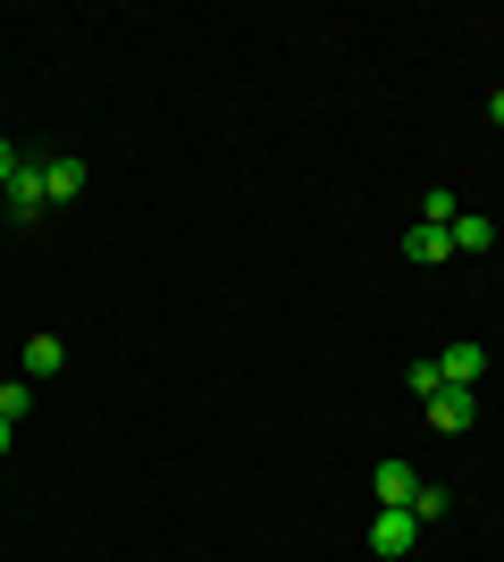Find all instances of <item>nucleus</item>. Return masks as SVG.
<instances>
[{
    "mask_svg": "<svg viewBox=\"0 0 504 562\" xmlns=\"http://www.w3.org/2000/svg\"><path fill=\"white\" fill-rule=\"evenodd\" d=\"M412 546H421V520H412L404 504H379V520H370V554H387V562H404Z\"/></svg>",
    "mask_w": 504,
    "mask_h": 562,
    "instance_id": "1",
    "label": "nucleus"
},
{
    "mask_svg": "<svg viewBox=\"0 0 504 562\" xmlns=\"http://www.w3.org/2000/svg\"><path fill=\"white\" fill-rule=\"evenodd\" d=\"M0 202H9V218H18V227H34V218L51 211V202H43V160H25L18 177L0 186Z\"/></svg>",
    "mask_w": 504,
    "mask_h": 562,
    "instance_id": "2",
    "label": "nucleus"
},
{
    "mask_svg": "<svg viewBox=\"0 0 504 562\" xmlns=\"http://www.w3.org/2000/svg\"><path fill=\"white\" fill-rule=\"evenodd\" d=\"M471 420H480V403H471V386H437V395H429V428H437V437H462Z\"/></svg>",
    "mask_w": 504,
    "mask_h": 562,
    "instance_id": "3",
    "label": "nucleus"
},
{
    "mask_svg": "<svg viewBox=\"0 0 504 562\" xmlns=\"http://www.w3.org/2000/svg\"><path fill=\"white\" fill-rule=\"evenodd\" d=\"M85 186H93V168H85V160H43V202H76Z\"/></svg>",
    "mask_w": 504,
    "mask_h": 562,
    "instance_id": "4",
    "label": "nucleus"
},
{
    "mask_svg": "<svg viewBox=\"0 0 504 562\" xmlns=\"http://www.w3.org/2000/svg\"><path fill=\"white\" fill-rule=\"evenodd\" d=\"M480 370H488L480 345H446L437 352V378H446V386H480Z\"/></svg>",
    "mask_w": 504,
    "mask_h": 562,
    "instance_id": "5",
    "label": "nucleus"
},
{
    "mask_svg": "<svg viewBox=\"0 0 504 562\" xmlns=\"http://www.w3.org/2000/svg\"><path fill=\"white\" fill-rule=\"evenodd\" d=\"M370 487H379V504H412V487H421V470H412V462H395V453H387V462L370 470Z\"/></svg>",
    "mask_w": 504,
    "mask_h": 562,
    "instance_id": "6",
    "label": "nucleus"
},
{
    "mask_svg": "<svg viewBox=\"0 0 504 562\" xmlns=\"http://www.w3.org/2000/svg\"><path fill=\"white\" fill-rule=\"evenodd\" d=\"M404 260H421V269L455 260V227H412V235H404Z\"/></svg>",
    "mask_w": 504,
    "mask_h": 562,
    "instance_id": "7",
    "label": "nucleus"
},
{
    "mask_svg": "<svg viewBox=\"0 0 504 562\" xmlns=\"http://www.w3.org/2000/svg\"><path fill=\"white\" fill-rule=\"evenodd\" d=\"M59 370H68V345H59V336H25V378H59Z\"/></svg>",
    "mask_w": 504,
    "mask_h": 562,
    "instance_id": "8",
    "label": "nucleus"
},
{
    "mask_svg": "<svg viewBox=\"0 0 504 562\" xmlns=\"http://www.w3.org/2000/svg\"><path fill=\"white\" fill-rule=\"evenodd\" d=\"M0 420H9V428L34 420V378H9V386H0Z\"/></svg>",
    "mask_w": 504,
    "mask_h": 562,
    "instance_id": "9",
    "label": "nucleus"
},
{
    "mask_svg": "<svg viewBox=\"0 0 504 562\" xmlns=\"http://www.w3.org/2000/svg\"><path fill=\"white\" fill-rule=\"evenodd\" d=\"M412 520H421V529H429L437 513H446V487H429V479H421V487H412V504H404Z\"/></svg>",
    "mask_w": 504,
    "mask_h": 562,
    "instance_id": "10",
    "label": "nucleus"
},
{
    "mask_svg": "<svg viewBox=\"0 0 504 562\" xmlns=\"http://www.w3.org/2000/svg\"><path fill=\"white\" fill-rule=\"evenodd\" d=\"M488 244H496L488 218H455V252H488Z\"/></svg>",
    "mask_w": 504,
    "mask_h": 562,
    "instance_id": "11",
    "label": "nucleus"
},
{
    "mask_svg": "<svg viewBox=\"0 0 504 562\" xmlns=\"http://www.w3.org/2000/svg\"><path fill=\"white\" fill-rule=\"evenodd\" d=\"M421 218H429V227H455V186H429V202H421Z\"/></svg>",
    "mask_w": 504,
    "mask_h": 562,
    "instance_id": "12",
    "label": "nucleus"
},
{
    "mask_svg": "<svg viewBox=\"0 0 504 562\" xmlns=\"http://www.w3.org/2000/svg\"><path fill=\"white\" fill-rule=\"evenodd\" d=\"M404 386H412V395H421V403H429L437 386H446V378H437V361H412V378H404Z\"/></svg>",
    "mask_w": 504,
    "mask_h": 562,
    "instance_id": "13",
    "label": "nucleus"
},
{
    "mask_svg": "<svg viewBox=\"0 0 504 562\" xmlns=\"http://www.w3.org/2000/svg\"><path fill=\"white\" fill-rule=\"evenodd\" d=\"M18 168H25V160H18V143L0 135V186H9V177H18Z\"/></svg>",
    "mask_w": 504,
    "mask_h": 562,
    "instance_id": "14",
    "label": "nucleus"
},
{
    "mask_svg": "<svg viewBox=\"0 0 504 562\" xmlns=\"http://www.w3.org/2000/svg\"><path fill=\"white\" fill-rule=\"evenodd\" d=\"M0 453H9V420H0Z\"/></svg>",
    "mask_w": 504,
    "mask_h": 562,
    "instance_id": "15",
    "label": "nucleus"
}]
</instances>
